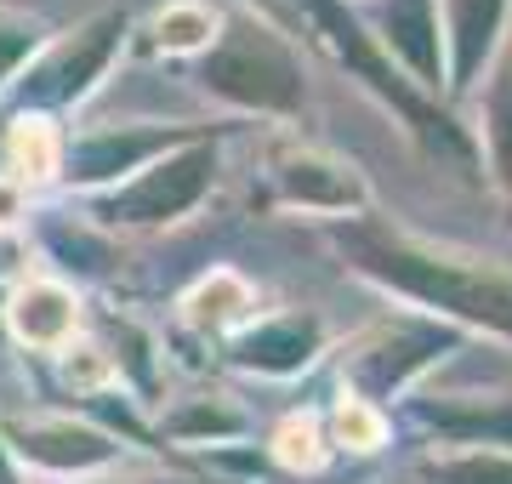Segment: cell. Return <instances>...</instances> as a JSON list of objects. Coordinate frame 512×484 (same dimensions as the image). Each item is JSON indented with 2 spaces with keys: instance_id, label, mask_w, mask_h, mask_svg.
<instances>
[{
  "instance_id": "cell-1",
  "label": "cell",
  "mask_w": 512,
  "mask_h": 484,
  "mask_svg": "<svg viewBox=\"0 0 512 484\" xmlns=\"http://www.w3.org/2000/svg\"><path fill=\"white\" fill-rule=\"evenodd\" d=\"M353 251H359V268H370L376 280L404 291V297L512 336L507 274H495V268H484L473 257H450V251H433V245L399 240V234H353Z\"/></svg>"
},
{
  "instance_id": "cell-2",
  "label": "cell",
  "mask_w": 512,
  "mask_h": 484,
  "mask_svg": "<svg viewBox=\"0 0 512 484\" xmlns=\"http://www.w3.org/2000/svg\"><path fill=\"white\" fill-rule=\"evenodd\" d=\"M12 331L35 348H57L63 336L74 331V297L63 285H29L18 302H12Z\"/></svg>"
},
{
  "instance_id": "cell-3",
  "label": "cell",
  "mask_w": 512,
  "mask_h": 484,
  "mask_svg": "<svg viewBox=\"0 0 512 484\" xmlns=\"http://www.w3.org/2000/svg\"><path fill=\"white\" fill-rule=\"evenodd\" d=\"M439 29V12H433V0H393V12H387V40L410 52L421 75L433 80L439 75V40H427Z\"/></svg>"
},
{
  "instance_id": "cell-4",
  "label": "cell",
  "mask_w": 512,
  "mask_h": 484,
  "mask_svg": "<svg viewBox=\"0 0 512 484\" xmlns=\"http://www.w3.org/2000/svg\"><path fill=\"white\" fill-rule=\"evenodd\" d=\"M501 12H507V0H450V29H456V46H461V75H473L478 57L490 52L495 29H501Z\"/></svg>"
},
{
  "instance_id": "cell-5",
  "label": "cell",
  "mask_w": 512,
  "mask_h": 484,
  "mask_svg": "<svg viewBox=\"0 0 512 484\" xmlns=\"http://www.w3.org/2000/svg\"><path fill=\"white\" fill-rule=\"evenodd\" d=\"M245 308H251V291H245L234 274H211V280L188 297V314L200 319V325H211V331L234 325V319H245Z\"/></svg>"
},
{
  "instance_id": "cell-6",
  "label": "cell",
  "mask_w": 512,
  "mask_h": 484,
  "mask_svg": "<svg viewBox=\"0 0 512 484\" xmlns=\"http://www.w3.org/2000/svg\"><path fill=\"white\" fill-rule=\"evenodd\" d=\"M433 479H444V484H512V456H501V450H467V456H450V462L433 467Z\"/></svg>"
},
{
  "instance_id": "cell-7",
  "label": "cell",
  "mask_w": 512,
  "mask_h": 484,
  "mask_svg": "<svg viewBox=\"0 0 512 484\" xmlns=\"http://www.w3.org/2000/svg\"><path fill=\"white\" fill-rule=\"evenodd\" d=\"M154 29H160V46H171V52H194V46L211 40L217 18H211L205 6H188V0H183V6H165Z\"/></svg>"
},
{
  "instance_id": "cell-8",
  "label": "cell",
  "mask_w": 512,
  "mask_h": 484,
  "mask_svg": "<svg viewBox=\"0 0 512 484\" xmlns=\"http://www.w3.org/2000/svg\"><path fill=\"white\" fill-rule=\"evenodd\" d=\"M274 456H279L285 467H302V473H313V467L325 462V439H319V422H313V416H291V422L274 433Z\"/></svg>"
},
{
  "instance_id": "cell-9",
  "label": "cell",
  "mask_w": 512,
  "mask_h": 484,
  "mask_svg": "<svg viewBox=\"0 0 512 484\" xmlns=\"http://www.w3.org/2000/svg\"><path fill=\"white\" fill-rule=\"evenodd\" d=\"M336 439L348 450H376L387 439L382 410L370 405V399H342V405H336Z\"/></svg>"
},
{
  "instance_id": "cell-10",
  "label": "cell",
  "mask_w": 512,
  "mask_h": 484,
  "mask_svg": "<svg viewBox=\"0 0 512 484\" xmlns=\"http://www.w3.org/2000/svg\"><path fill=\"white\" fill-rule=\"evenodd\" d=\"M484 120H490V149H495V177L512 188V75L495 80L490 92V109H484Z\"/></svg>"
},
{
  "instance_id": "cell-11",
  "label": "cell",
  "mask_w": 512,
  "mask_h": 484,
  "mask_svg": "<svg viewBox=\"0 0 512 484\" xmlns=\"http://www.w3.org/2000/svg\"><path fill=\"white\" fill-rule=\"evenodd\" d=\"M12 154H18L23 171H35V177H52L57 171V137L46 120H23L18 131H12Z\"/></svg>"
},
{
  "instance_id": "cell-12",
  "label": "cell",
  "mask_w": 512,
  "mask_h": 484,
  "mask_svg": "<svg viewBox=\"0 0 512 484\" xmlns=\"http://www.w3.org/2000/svg\"><path fill=\"white\" fill-rule=\"evenodd\" d=\"M18 217H23V188L18 183H0V228L18 223Z\"/></svg>"
}]
</instances>
